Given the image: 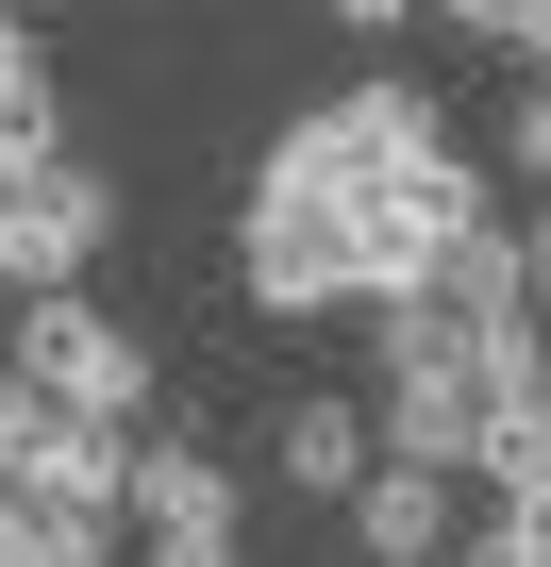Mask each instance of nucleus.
I'll list each match as a JSON object with an SVG mask.
<instances>
[{"mask_svg":"<svg viewBox=\"0 0 551 567\" xmlns=\"http://www.w3.org/2000/svg\"><path fill=\"white\" fill-rule=\"evenodd\" d=\"M368 451L451 484V467L484 451V384H468V351H451V368H385V401H368Z\"/></svg>","mask_w":551,"mask_h":567,"instance_id":"nucleus-6","label":"nucleus"},{"mask_svg":"<svg viewBox=\"0 0 551 567\" xmlns=\"http://www.w3.org/2000/svg\"><path fill=\"white\" fill-rule=\"evenodd\" d=\"M18 384H34V401H68V417H101V434H134L151 351H134V318H101L84 284H68V301H34V318H18Z\"/></svg>","mask_w":551,"mask_h":567,"instance_id":"nucleus-2","label":"nucleus"},{"mask_svg":"<svg viewBox=\"0 0 551 567\" xmlns=\"http://www.w3.org/2000/svg\"><path fill=\"white\" fill-rule=\"evenodd\" d=\"M0 401H18V351H0Z\"/></svg>","mask_w":551,"mask_h":567,"instance_id":"nucleus-21","label":"nucleus"},{"mask_svg":"<svg viewBox=\"0 0 551 567\" xmlns=\"http://www.w3.org/2000/svg\"><path fill=\"white\" fill-rule=\"evenodd\" d=\"M251 301L267 318H335L351 284V200H251Z\"/></svg>","mask_w":551,"mask_h":567,"instance_id":"nucleus-5","label":"nucleus"},{"mask_svg":"<svg viewBox=\"0 0 551 567\" xmlns=\"http://www.w3.org/2000/svg\"><path fill=\"white\" fill-rule=\"evenodd\" d=\"M101 234H118V184H101V167H68V151L0 184V284H18V301H68Z\"/></svg>","mask_w":551,"mask_h":567,"instance_id":"nucleus-3","label":"nucleus"},{"mask_svg":"<svg viewBox=\"0 0 551 567\" xmlns=\"http://www.w3.org/2000/svg\"><path fill=\"white\" fill-rule=\"evenodd\" d=\"M468 217H484V167H468L451 134L401 151V167H368V184H351V284H368V301H401V284H418Z\"/></svg>","mask_w":551,"mask_h":567,"instance_id":"nucleus-1","label":"nucleus"},{"mask_svg":"<svg viewBox=\"0 0 551 567\" xmlns=\"http://www.w3.org/2000/svg\"><path fill=\"white\" fill-rule=\"evenodd\" d=\"M0 484L18 501H51V517H118V484H134V434H101V417H68V401H0Z\"/></svg>","mask_w":551,"mask_h":567,"instance_id":"nucleus-4","label":"nucleus"},{"mask_svg":"<svg viewBox=\"0 0 551 567\" xmlns=\"http://www.w3.org/2000/svg\"><path fill=\"white\" fill-rule=\"evenodd\" d=\"M335 18H351V34H385V18H401V0H335Z\"/></svg>","mask_w":551,"mask_h":567,"instance_id":"nucleus-20","label":"nucleus"},{"mask_svg":"<svg viewBox=\"0 0 551 567\" xmlns=\"http://www.w3.org/2000/svg\"><path fill=\"white\" fill-rule=\"evenodd\" d=\"M401 301H435L451 334H484V318H518V301H534V267H518V234H501V200H484V217H468V234H451V250H435V267L401 284Z\"/></svg>","mask_w":551,"mask_h":567,"instance_id":"nucleus-7","label":"nucleus"},{"mask_svg":"<svg viewBox=\"0 0 551 567\" xmlns=\"http://www.w3.org/2000/svg\"><path fill=\"white\" fill-rule=\"evenodd\" d=\"M0 34H18V0H0Z\"/></svg>","mask_w":551,"mask_h":567,"instance_id":"nucleus-22","label":"nucleus"},{"mask_svg":"<svg viewBox=\"0 0 551 567\" xmlns=\"http://www.w3.org/2000/svg\"><path fill=\"white\" fill-rule=\"evenodd\" d=\"M351 567H451V484L435 467H368L351 484Z\"/></svg>","mask_w":551,"mask_h":567,"instance_id":"nucleus-9","label":"nucleus"},{"mask_svg":"<svg viewBox=\"0 0 551 567\" xmlns=\"http://www.w3.org/2000/svg\"><path fill=\"white\" fill-rule=\"evenodd\" d=\"M518 184L551 200V84H518Z\"/></svg>","mask_w":551,"mask_h":567,"instance_id":"nucleus-14","label":"nucleus"},{"mask_svg":"<svg viewBox=\"0 0 551 567\" xmlns=\"http://www.w3.org/2000/svg\"><path fill=\"white\" fill-rule=\"evenodd\" d=\"M385 451H368V401H285V417H267V484H285V501H351Z\"/></svg>","mask_w":551,"mask_h":567,"instance_id":"nucleus-8","label":"nucleus"},{"mask_svg":"<svg viewBox=\"0 0 551 567\" xmlns=\"http://www.w3.org/2000/svg\"><path fill=\"white\" fill-rule=\"evenodd\" d=\"M451 567H534V534H518V517H484V534H451Z\"/></svg>","mask_w":551,"mask_h":567,"instance_id":"nucleus-15","label":"nucleus"},{"mask_svg":"<svg viewBox=\"0 0 551 567\" xmlns=\"http://www.w3.org/2000/svg\"><path fill=\"white\" fill-rule=\"evenodd\" d=\"M151 567H251L234 534H151Z\"/></svg>","mask_w":551,"mask_h":567,"instance_id":"nucleus-16","label":"nucleus"},{"mask_svg":"<svg viewBox=\"0 0 551 567\" xmlns=\"http://www.w3.org/2000/svg\"><path fill=\"white\" fill-rule=\"evenodd\" d=\"M501 517H518V534H534V567H551V484H518V501H501Z\"/></svg>","mask_w":551,"mask_h":567,"instance_id":"nucleus-18","label":"nucleus"},{"mask_svg":"<svg viewBox=\"0 0 551 567\" xmlns=\"http://www.w3.org/2000/svg\"><path fill=\"white\" fill-rule=\"evenodd\" d=\"M468 384H484V417H534V434H551V318H534V301L484 318V334H468Z\"/></svg>","mask_w":551,"mask_h":567,"instance_id":"nucleus-11","label":"nucleus"},{"mask_svg":"<svg viewBox=\"0 0 551 567\" xmlns=\"http://www.w3.org/2000/svg\"><path fill=\"white\" fill-rule=\"evenodd\" d=\"M518 267H534V301H551V200H534V234H518Z\"/></svg>","mask_w":551,"mask_h":567,"instance_id":"nucleus-19","label":"nucleus"},{"mask_svg":"<svg viewBox=\"0 0 551 567\" xmlns=\"http://www.w3.org/2000/svg\"><path fill=\"white\" fill-rule=\"evenodd\" d=\"M501 51H518V68L551 84V0H518V34H501Z\"/></svg>","mask_w":551,"mask_h":567,"instance_id":"nucleus-17","label":"nucleus"},{"mask_svg":"<svg viewBox=\"0 0 551 567\" xmlns=\"http://www.w3.org/2000/svg\"><path fill=\"white\" fill-rule=\"evenodd\" d=\"M118 517H151V534H234V467H217L201 434H151L134 484H118Z\"/></svg>","mask_w":551,"mask_h":567,"instance_id":"nucleus-10","label":"nucleus"},{"mask_svg":"<svg viewBox=\"0 0 551 567\" xmlns=\"http://www.w3.org/2000/svg\"><path fill=\"white\" fill-rule=\"evenodd\" d=\"M18 167H51V68H34V34H0V184Z\"/></svg>","mask_w":551,"mask_h":567,"instance_id":"nucleus-13","label":"nucleus"},{"mask_svg":"<svg viewBox=\"0 0 551 567\" xmlns=\"http://www.w3.org/2000/svg\"><path fill=\"white\" fill-rule=\"evenodd\" d=\"M335 134H351V167H401V151H435V101L418 84H351V101H318Z\"/></svg>","mask_w":551,"mask_h":567,"instance_id":"nucleus-12","label":"nucleus"}]
</instances>
